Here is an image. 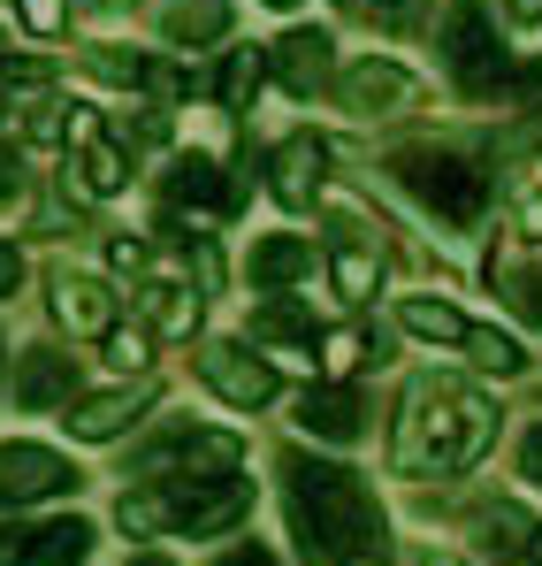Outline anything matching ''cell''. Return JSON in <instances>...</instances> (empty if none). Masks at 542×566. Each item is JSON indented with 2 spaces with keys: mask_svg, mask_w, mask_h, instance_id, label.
Returning <instances> with one entry per match:
<instances>
[{
  "mask_svg": "<svg viewBox=\"0 0 542 566\" xmlns=\"http://www.w3.org/2000/svg\"><path fill=\"white\" fill-rule=\"evenodd\" d=\"M489 437H497V406L474 382L421 376L405 390V406H397L390 460H397V474H458L489 452Z\"/></svg>",
  "mask_w": 542,
  "mask_h": 566,
  "instance_id": "6da1fadb",
  "label": "cell"
},
{
  "mask_svg": "<svg viewBox=\"0 0 542 566\" xmlns=\"http://www.w3.org/2000/svg\"><path fill=\"white\" fill-rule=\"evenodd\" d=\"M245 513H253V482H237V468L230 474H146L115 505L123 536H222Z\"/></svg>",
  "mask_w": 542,
  "mask_h": 566,
  "instance_id": "7a4b0ae2",
  "label": "cell"
},
{
  "mask_svg": "<svg viewBox=\"0 0 542 566\" xmlns=\"http://www.w3.org/2000/svg\"><path fill=\"white\" fill-rule=\"evenodd\" d=\"M283 482H290V521H298L306 552L344 559V552H374L382 544V505H374V490L352 468H321V460L298 452L283 468Z\"/></svg>",
  "mask_w": 542,
  "mask_h": 566,
  "instance_id": "3957f363",
  "label": "cell"
},
{
  "mask_svg": "<svg viewBox=\"0 0 542 566\" xmlns=\"http://www.w3.org/2000/svg\"><path fill=\"white\" fill-rule=\"evenodd\" d=\"M397 185L413 191L436 222H481V207H489V177L474 169V161H458V154H436V146H413V154H397Z\"/></svg>",
  "mask_w": 542,
  "mask_h": 566,
  "instance_id": "277c9868",
  "label": "cell"
},
{
  "mask_svg": "<svg viewBox=\"0 0 542 566\" xmlns=\"http://www.w3.org/2000/svg\"><path fill=\"white\" fill-rule=\"evenodd\" d=\"M444 62H451L458 93H474V99H489L504 85V46H497V23H489L481 0H458L444 15Z\"/></svg>",
  "mask_w": 542,
  "mask_h": 566,
  "instance_id": "5b68a950",
  "label": "cell"
},
{
  "mask_svg": "<svg viewBox=\"0 0 542 566\" xmlns=\"http://www.w3.org/2000/svg\"><path fill=\"white\" fill-rule=\"evenodd\" d=\"M237 460H245V444H237L230 429H169V437L146 444L130 468L138 474H169V468L177 474H230Z\"/></svg>",
  "mask_w": 542,
  "mask_h": 566,
  "instance_id": "8992f818",
  "label": "cell"
},
{
  "mask_svg": "<svg viewBox=\"0 0 542 566\" xmlns=\"http://www.w3.org/2000/svg\"><path fill=\"white\" fill-rule=\"evenodd\" d=\"M85 474L46 444H0V505H39V497H70Z\"/></svg>",
  "mask_w": 542,
  "mask_h": 566,
  "instance_id": "52a82bcc",
  "label": "cell"
},
{
  "mask_svg": "<svg viewBox=\"0 0 542 566\" xmlns=\"http://www.w3.org/2000/svg\"><path fill=\"white\" fill-rule=\"evenodd\" d=\"M199 376L214 382V390H222L230 406H245V413H253V406H268L275 390H283V382H275V368L261 360V353H245L237 337H222V345H206V353H199Z\"/></svg>",
  "mask_w": 542,
  "mask_h": 566,
  "instance_id": "ba28073f",
  "label": "cell"
},
{
  "mask_svg": "<svg viewBox=\"0 0 542 566\" xmlns=\"http://www.w3.org/2000/svg\"><path fill=\"white\" fill-rule=\"evenodd\" d=\"M337 93H344V107L352 115H405L413 99H421V77L413 70H397V62H352L344 77H337Z\"/></svg>",
  "mask_w": 542,
  "mask_h": 566,
  "instance_id": "9c48e42d",
  "label": "cell"
},
{
  "mask_svg": "<svg viewBox=\"0 0 542 566\" xmlns=\"http://www.w3.org/2000/svg\"><path fill=\"white\" fill-rule=\"evenodd\" d=\"M146 406H153V382H130V390H107V398H77L70 406V437L77 444H115Z\"/></svg>",
  "mask_w": 542,
  "mask_h": 566,
  "instance_id": "30bf717a",
  "label": "cell"
},
{
  "mask_svg": "<svg viewBox=\"0 0 542 566\" xmlns=\"http://www.w3.org/2000/svg\"><path fill=\"white\" fill-rule=\"evenodd\" d=\"M54 322H62L70 337H107V329H115V291L99 276L62 269V276H54Z\"/></svg>",
  "mask_w": 542,
  "mask_h": 566,
  "instance_id": "8fae6325",
  "label": "cell"
},
{
  "mask_svg": "<svg viewBox=\"0 0 542 566\" xmlns=\"http://www.w3.org/2000/svg\"><path fill=\"white\" fill-rule=\"evenodd\" d=\"M321 169H329V146H321L313 130L283 138V146H275V161H268L275 199H283V207H313V191H321Z\"/></svg>",
  "mask_w": 542,
  "mask_h": 566,
  "instance_id": "7c38bea8",
  "label": "cell"
},
{
  "mask_svg": "<svg viewBox=\"0 0 542 566\" xmlns=\"http://www.w3.org/2000/svg\"><path fill=\"white\" fill-rule=\"evenodd\" d=\"M360 421H366V413H360L352 390H306V398H298V429H306L313 444H352Z\"/></svg>",
  "mask_w": 542,
  "mask_h": 566,
  "instance_id": "4fadbf2b",
  "label": "cell"
},
{
  "mask_svg": "<svg viewBox=\"0 0 542 566\" xmlns=\"http://www.w3.org/2000/svg\"><path fill=\"white\" fill-rule=\"evenodd\" d=\"M70 390H77V368L62 353H23L15 360V406L46 413V406H70Z\"/></svg>",
  "mask_w": 542,
  "mask_h": 566,
  "instance_id": "5bb4252c",
  "label": "cell"
},
{
  "mask_svg": "<svg viewBox=\"0 0 542 566\" xmlns=\"http://www.w3.org/2000/svg\"><path fill=\"white\" fill-rule=\"evenodd\" d=\"M230 0H169L161 8V31L177 39V46H214V39H230Z\"/></svg>",
  "mask_w": 542,
  "mask_h": 566,
  "instance_id": "9a60e30c",
  "label": "cell"
},
{
  "mask_svg": "<svg viewBox=\"0 0 542 566\" xmlns=\"http://www.w3.org/2000/svg\"><path fill=\"white\" fill-rule=\"evenodd\" d=\"M489 291L520 314V322H542V269L520 261V253H489Z\"/></svg>",
  "mask_w": 542,
  "mask_h": 566,
  "instance_id": "2e32d148",
  "label": "cell"
},
{
  "mask_svg": "<svg viewBox=\"0 0 542 566\" xmlns=\"http://www.w3.org/2000/svg\"><path fill=\"white\" fill-rule=\"evenodd\" d=\"M275 70H283L290 93H313V85L329 77V31H290V39L275 46Z\"/></svg>",
  "mask_w": 542,
  "mask_h": 566,
  "instance_id": "e0dca14e",
  "label": "cell"
},
{
  "mask_svg": "<svg viewBox=\"0 0 542 566\" xmlns=\"http://www.w3.org/2000/svg\"><path fill=\"white\" fill-rule=\"evenodd\" d=\"M92 552V521H46V528H31V559L23 566H85Z\"/></svg>",
  "mask_w": 542,
  "mask_h": 566,
  "instance_id": "ac0fdd59",
  "label": "cell"
},
{
  "mask_svg": "<svg viewBox=\"0 0 542 566\" xmlns=\"http://www.w3.org/2000/svg\"><path fill=\"white\" fill-rule=\"evenodd\" d=\"M313 276V245L306 238H261L253 245V283H268V291H283V283Z\"/></svg>",
  "mask_w": 542,
  "mask_h": 566,
  "instance_id": "d6986e66",
  "label": "cell"
},
{
  "mask_svg": "<svg viewBox=\"0 0 542 566\" xmlns=\"http://www.w3.org/2000/svg\"><path fill=\"white\" fill-rule=\"evenodd\" d=\"M169 199L177 207H199V214H222L230 207V185H222V169L206 154H191V161H177V177H169Z\"/></svg>",
  "mask_w": 542,
  "mask_h": 566,
  "instance_id": "ffe728a7",
  "label": "cell"
},
{
  "mask_svg": "<svg viewBox=\"0 0 542 566\" xmlns=\"http://www.w3.org/2000/svg\"><path fill=\"white\" fill-rule=\"evenodd\" d=\"M397 322H405L413 337H428V345H466V329H474L451 298H405V306H397Z\"/></svg>",
  "mask_w": 542,
  "mask_h": 566,
  "instance_id": "44dd1931",
  "label": "cell"
},
{
  "mask_svg": "<svg viewBox=\"0 0 542 566\" xmlns=\"http://www.w3.org/2000/svg\"><path fill=\"white\" fill-rule=\"evenodd\" d=\"M329 276H337V298L366 306V298H374V283H382V253H374V245H337Z\"/></svg>",
  "mask_w": 542,
  "mask_h": 566,
  "instance_id": "7402d4cb",
  "label": "cell"
},
{
  "mask_svg": "<svg viewBox=\"0 0 542 566\" xmlns=\"http://www.w3.org/2000/svg\"><path fill=\"white\" fill-rule=\"evenodd\" d=\"M253 337H261V345H298V353H306V345H313V322H306L290 298H268V306H253Z\"/></svg>",
  "mask_w": 542,
  "mask_h": 566,
  "instance_id": "603a6c76",
  "label": "cell"
},
{
  "mask_svg": "<svg viewBox=\"0 0 542 566\" xmlns=\"http://www.w3.org/2000/svg\"><path fill=\"white\" fill-rule=\"evenodd\" d=\"M528 536H535V528H528V513H520V505H489V513H481V552L520 559V552H528Z\"/></svg>",
  "mask_w": 542,
  "mask_h": 566,
  "instance_id": "cb8c5ba5",
  "label": "cell"
},
{
  "mask_svg": "<svg viewBox=\"0 0 542 566\" xmlns=\"http://www.w3.org/2000/svg\"><path fill=\"white\" fill-rule=\"evenodd\" d=\"M261 77H268V54H261V46H237V54L222 62V85H214V93H222V107H245V99L261 93Z\"/></svg>",
  "mask_w": 542,
  "mask_h": 566,
  "instance_id": "d4e9b609",
  "label": "cell"
},
{
  "mask_svg": "<svg viewBox=\"0 0 542 566\" xmlns=\"http://www.w3.org/2000/svg\"><path fill=\"white\" fill-rule=\"evenodd\" d=\"M146 322H153V329H177V337H191L199 298H191V291H177V283H153V291H146Z\"/></svg>",
  "mask_w": 542,
  "mask_h": 566,
  "instance_id": "484cf974",
  "label": "cell"
},
{
  "mask_svg": "<svg viewBox=\"0 0 542 566\" xmlns=\"http://www.w3.org/2000/svg\"><path fill=\"white\" fill-rule=\"evenodd\" d=\"M466 353H474L489 376H520V368H528L520 337H504V329H466Z\"/></svg>",
  "mask_w": 542,
  "mask_h": 566,
  "instance_id": "4316f807",
  "label": "cell"
},
{
  "mask_svg": "<svg viewBox=\"0 0 542 566\" xmlns=\"http://www.w3.org/2000/svg\"><path fill=\"white\" fill-rule=\"evenodd\" d=\"M85 62H92V77H107V85H153L146 54H130V46H92Z\"/></svg>",
  "mask_w": 542,
  "mask_h": 566,
  "instance_id": "83f0119b",
  "label": "cell"
},
{
  "mask_svg": "<svg viewBox=\"0 0 542 566\" xmlns=\"http://www.w3.org/2000/svg\"><path fill=\"white\" fill-rule=\"evenodd\" d=\"M360 360H366V337H360V329H329V337H321V368H329V376H352Z\"/></svg>",
  "mask_w": 542,
  "mask_h": 566,
  "instance_id": "f1b7e54d",
  "label": "cell"
},
{
  "mask_svg": "<svg viewBox=\"0 0 542 566\" xmlns=\"http://www.w3.org/2000/svg\"><path fill=\"white\" fill-rule=\"evenodd\" d=\"M107 360L130 376V368H146L153 360V329H107Z\"/></svg>",
  "mask_w": 542,
  "mask_h": 566,
  "instance_id": "f546056e",
  "label": "cell"
},
{
  "mask_svg": "<svg viewBox=\"0 0 542 566\" xmlns=\"http://www.w3.org/2000/svg\"><path fill=\"white\" fill-rule=\"evenodd\" d=\"M15 15H23V31H39V39L70 31V0H15Z\"/></svg>",
  "mask_w": 542,
  "mask_h": 566,
  "instance_id": "4dcf8cb0",
  "label": "cell"
},
{
  "mask_svg": "<svg viewBox=\"0 0 542 566\" xmlns=\"http://www.w3.org/2000/svg\"><path fill=\"white\" fill-rule=\"evenodd\" d=\"M497 93L512 99V107H528V99H542V62H520V70H512V77H504Z\"/></svg>",
  "mask_w": 542,
  "mask_h": 566,
  "instance_id": "1f68e13d",
  "label": "cell"
},
{
  "mask_svg": "<svg viewBox=\"0 0 542 566\" xmlns=\"http://www.w3.org/2000/svg\"><path fill=\"white\" fill-rule=\"evenodd\" d=\"M31 138L39 146H62L70 138V107H31Z\"/></svg>",
  "mask_w": 542,
  "mask_h": 566,
  "instance_id": "d6a6232c",
  "label": "cell"
},
{
  "mask_svg": "<svg viewBox=\"0 0 542 566\" xmlns=\"http://www.w3.org/2000/svg\"><path fill=\"white\" fill-rule=\"evenodd\" d=\"M31 559V528L23 521H0V566H23Z\"/></svg>",
  "mask_w": 542,
  "mask_h": 566,
  "instance_id": "836d02e7",
  "label": "cell"
},
{
  "mask_svg": "<svg viewBox=\"0 0 542 566\" xmlns=\"http://www.w3.org/2000/svg\"><path fill=\"white\" fill-rule=\"evenodd\" d=\"M222 566H275V552H268V544H230Z\"/></svg>",
  "mask_w": 542,
  "mask_h": 566,
  "instance_id": "e575fe53",
  "label": "cell"
},
{
  "mask_svg": "<svg viewBox=\"0 0 542 566\" xmlns=\"http://www.w3.org/2000/svg\"><path fill=\"white\" fill-rule=\"evenodd\" d=\"M520 474L542 490V429H528V444H520Z\"/></svg>",
  "mask_w": 542,
  "mask_h": 566,
  "instance_id": "d590c367",
  "label": "cell"
},
{
  "mask_svg": "<svg viewBox=\"0 0 542 566\" xmlns=\"http://www.w3.org/2000/svg\"><path fill=\"white\" fill-rule=\"evenodd\" d=\"M107 261H115V269H146V245H138V238H115Z\"/></svg>",
  "mask_w": 542,
  "mask_h": 566,
  "instance_id": "8d00e7d4",
  "label": "cell"
},
{
  "mask_svg": "<svg viewBox=\"0 0 542 566\" xmlns=\"http://www.w3.org/2000/svg\"><path fill=\"white\" fill-rule=\"evenodd\" d=\"M15 283H23V253H15V245H0V298H8Z\"/></svg>",
  "mask_w": 542,
  "mask_h": 566,
  "instance_id": "74e56055",
  "label": "cell"
},
{
  "mask_svg": "<svg viewBox=\"0 0 542 566\" xmlns=\"http://www.w3.org/2000/svg\"><path fill=\"white\" fill-rule=\"evenodd\" d=\"M15 191H23V161H15V154H0V199H15Z\"/></svg>",
  "mask_w": 542,
  "mask_h": 566,
  "instance_id": "f35d334b",
  "label": "cell"
},
{
  "mask_svg": "<svg viewBox=\"0 0 542 566\" xmlns=\"http://www.w3.org/2000/svg\"><path fill=\"white\" fill-rule=\"evenodd\" d=\"M504 15L512 23H542V0H504Z\"/></svg>",
  "mask_w": 542,
  "mask_h": 566,
  "instance_id": "ab89813d",
  "label": "cell"
},
{
  "mask_svg": "<svg viewBox=\"0 0 542 566\" xmlns=\"http://www.w3.org/2000/svg\"><path fill=\"white\" fill-rule=\"evenodd\" d=\"M520 222H528V238H542V199H520Z\"/></svg>",
  "mask_w": 542,
  "mask_h": 566,
  "instance_id": "60d3db41",
  "label": "cell"
},
{
  "mask_svg": "<svg viewBox=\"0 0 542 566\" xmlns=\"http://www.w3.org/2000/svg\"><path fill=\"white\" fill-rule=\"evenodd\" d=\"M337 566H382V559H374V552H344Z\"/></svg>",
  "mask_w": 542,
  "mask_h": 566,
  "instance_id": "b9f144b4",
  "label": "cell"
},
{
  "mask_svg": "<svg viewBox=\"0 0 542 566\" xmlns=\"http://www.w3.org/2000/svg\"><path fill=\"white\" fill-rule=\"evenodd\" d=\"M130 566H169V559H161V552H146V559H130Z\"/></svg>",
  "mask_w": 542,
  "mask_h": 566,
  "instance_id": "7bdbcfd3",
  "label": "cell"
},
{
  "mask_svg": "<svg viewBox=\"0 0 542 566\" xmlns=\"http://www.w3.org/2000/svg\"><path fill=\"white\" fill-rule=\"evenodd\" d=\"M428 566H458V559H428Z\"/></svg>",
  "mask_w": 542,
  "mask_h": 566,
  "instance_id": "ee69618b",
  "label": "cell"
},
{
  "mask_svg": "<svg viewBox=\"0 0 542 566\" xmlns=\"http://www.w3.org/2000/svg\"><path fill=\"white\" fill-rule=\"evenodd\" d=\"M99 8H123V0H99Z\"/></svg>",
  "mask_w": 542,
  "mask_h": 566,
  "instance_id": "f6af8a7d",
  "label": "cell"
},
{
  "mask_svg": "<svg viewBox=\"0 0 542 566\" xmlns=\"http://www.w3.org/2000/svg\"><path fill=\"white\" fill-rule=\"evenodd\" d=\"M268 8H290V0H268Z\"/></svg>",
  "mask_w": 542,
  "mask_h": 566,
  "instance_id": "bcb514c9",
  "label": "cell"
},
{
  "mask_svg": "<svg viewBox=\"0 0 542 566\" xmlns=\"http://www.w3.org/2000/svg\"><path fill=\"white\" fill-rule=\"evenodd\" d=\"M535 552H542V536H535Z\"/></svg>",
  "mask_w": 542,
  "mask_h": 566,
  "instance_id": "7dc6e473",
  "label": "cell"
},
{
  "mask_svg": "<svg viewBox=\"0 0 542 566\" xmlns=\"http://www.w3.org/2000/svg\"><path fill=\"white\" fill-rule=\"evenodd\" d=\"M0 115H8V107H0Z\"/></svg>",
  "mask_w": 542,
  "mask_h": 566,
  "instance_id": "c3c4849f",
  "label": "cell"
}]
</instances>
